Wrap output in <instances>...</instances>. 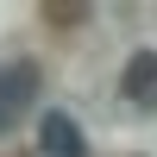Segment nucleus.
Segmentation results:
<instances>
[{"label":"nucleus","mask_w":157,"mask_h":157,"mask_svg":"<svg viewBox=\"0 0 157 157\" xmlns=\"http://www.w3.org/2000/svg\"><path fill=\"white\" fill-rule=\"evenodd\" d=\"M120 101L132 113H157V50H132L120 69Z\"/></svg>","instance_id":"nucleus-2"},{"label":"nucleus","mask_w":157,"mask_h":157,"mask_svg":"<svg viewBox=\"0 0 157 157\" xmlns=\"http://www.w3.org/2000/svg\"><path fill=\"white\" fill-rule=\"evenodd\" d=\"M38 94H44V69H38L32 57H6V63H0V138L32 113Z\"/></svg>","instance_id":"nucleus-1"},{"label":"nucleus","mask_w":157,"mask_h":157,"mask_svg":"<svg viewBox=\"0 0 157 157\" xmlns=\"http://www.w3.org/2000/svg\"><path fill=\"white\" fill-rule=\"evenodd\" d=\"M38 145H44V157H88V138H82V126H75L63 107H50L44 120H38Z\"/></svg>","instance_id":"nucleus-3"}]
</instances>
